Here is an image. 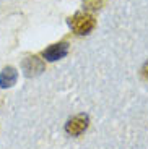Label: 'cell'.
Returning a JSON list of instances; mask_svg holds the SVG:
<instances>
[{"instance_id":"cell-4","label":"cell","mask_w":148,"mask_h":149,"mask_svg":"<svg viewBox=\"0 0 148 149\" xmlns=\"http://www.w3.org/2000/svg\"><path fill=\"white\" fill-rule=\"evenodd\" d=\"M67 54H68V44L67 42H59V44H52L51 47L46 49L42 52V57L47 62H56L59 58H63Z\"/></svg>"},{"instance_id":"cell-3","label":"cell","mask_w":148,"mask_h":149,"mask_svg":"<svg viewBox=\"0 0 148 149\" xmlns=\"http://www.w3.org/2000/svg\"><path fill=\"white\" fill-rule=\"evenodd\" d=\"M88 125H90L88 115L80 113V115L73 117V118H70L65 123V131L68 134H72V136H78V134H82L88 128Z\"/></svg>"},{"instance_id":"cell-1","label":"cell","mask_w":148,"mask_h":149,"mask_svg":"<svg viewBox=\"0 0 148 149\" xmlns=\"http://www.w3.org/2000/svg\"><path fill=\"white\" fill-rule=\"evenodd\" d=\"M68 26L78 36H85L90 34L94 26H96V19L93 18L90 13H75L72 18H68Z\"/></svg>"},{"instance_id":"cell-7","label":"cell","mask_w":148,"mask_h":149,"mask_svg":"<svg viewBox=\"0 0 148 149\" xmlns=\"http://www.w3.org/2000/svg\"><path fill=\"white\" fill-rule=\"evenodd\" d=\"M142 74H143L145 78H148V62L143 65V68H142Z\"/></svg>"},{"instance_id":"cell-6","label":"cell","mask_w":148,"mask_h":149,"mask_svg":"<svg viewBox=\"0 0 148 149\" xmlns=\"http://www.w3.org/2000/svg\"><path fill=\"white\" fill-rule=\"evenodd\" d=\"M103 5V0H85V8L88 10H98Z\"/></svg>"},{"instance_id":"cell-5","label":"cell","mask_w":148,"mask_h":149,"mask_svg":"<svg viewBox=\"0 0 148 149\" xmlns=\"http://www.w3.org/2000/svg\"><path fill=\"white\" fill-rule=\"evenodd\" d=\"M18 79V71L15 70L13 67H7L2 70L0 73V88H11V86L16 83Z\"/></svg>"},{"instance_id":"cell-2","label":"cell","mask_w":148,"mask_h":149,"mask_svg":"<svg viewBox=\"0 0 148 149\" xmlns=\"http://www.w3.org/2000/svg\"><path fill=\"white\" fill-rule=\"evenodd\" d=\"M44 68H46V63L36 55L26 57L21 63V70L25 73V76H28V78H33V76L41 74L44 71Z\"/></svg>"}]
</instances>
